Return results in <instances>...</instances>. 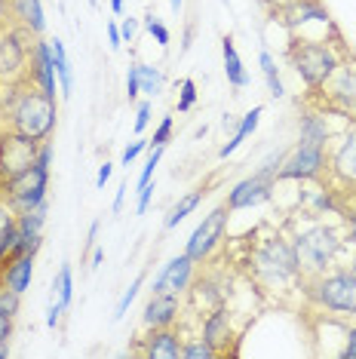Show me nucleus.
<instances>
[{
    "label": "nucleus",
    "mask_w": 356,
    "mask_h": 359,
    "mask_svg": "<svg viewBox=\"0 0 356 359\" xmlns=\"http://www.w3.org/2000/svg\"><path fill=\"white\" fill-rule=\"evenodd\" d=\"M55 117H59L55 99L40 93L31 80L13 83V93L6 95V102H4V123L10 133H19L40 144L53 135Z\"/></svg>",
    "instance_id": "f257e3e1"
},
{
    "label": "nucleus",
    "mask_w": 356,
    "mask_h": 359,
    "mask_svg": "<svg viewBox=\"0 0 356 359\" xmlns=\"http://www.w3.org/2000/svg\"><path fill=\"white\" fill-rule=\"evenodd\" d=\"M292 246L298 255L301 276L310 280V276H317V273L331 271V264H335L341 249L347 246V233H341L338 227H331L326 222H313L292 236Z\"/></svg>",
    "instance_id": "f03ea898"
},
{
    "label": "nucleus",
    "mask_w": 356,
    "mask_h": 359,
    "mask_svg": "<svg viewBox=\"0 0 356 359\" xmlns=\"http://www.w3.org/2000/svg\"><path fill=\"white\" fill-rule=\"evenodd\" d=\"M252 273L264 289H286V285L304 280L301 267H298V255H295L292 240H286L282 233L264 236V240L255 246Z\"/></svg>",
    "instance_id": "7ed1b4c3"
},
{
    "label": "nucleus",
    "mask_w": 356,
    "mask_h": 359,
    "mask_svg": "<svg viewBox=\"0 0 356 359\" xmlns=\"http://www.w3.org/2000/svg\"><path fill=\"white\" fill-rule=\"evenodd\" d=\"M289 65L295 68V74L301 77L307 89H320L338 71L341 59H338L335 46L329 40H292Z\"/></svg>",
    "instance_id": "20e7f679"
},
{
    "label": "nucleus",
    "mask_w": 356,
    "mask_h": 359,
    "mask_svg": "<svg viewBox=\"0 0 356 359\" xmlns=\"http://www.w3.org/2000/svg\"><path fill=\"white\" fill-rule=\"evenodd\" d=\"M307 295L322 310H331L338 316H356V276L350 271H326L310 276Z\"/></svg>",
    "instance_id": "39448f33"
},
{
    "label": "nucleus",
    "mask_w": 356,
    "mask_h": 359,
    "mask_svg": "<svg viewBox=\"0 0 356 359\" xmlns=\"http://www.w3.org/2000/svg\"><path fill=\"white\" fill-rule=\"evenodd\" d=\"M31 50L34 34L22 25L0 28V83H22L31 74Z\"/></svg>",
    "instance_id": "423d86ee"
},
{
    "label": "nucleus",
    "mask_w": 356,
    "mask_h": 359,
    "mask_svg": "<svg viewBox=\"0 0 356 359\" xmlns=\"http://www.w3.org/2000/svg\"><path fill=\"white\" fill-rule=\"evenodd\" d=\"M46 191H50V166L34 160L25 172H19L4 184V200L15 212H25V209L40 206L46 200Z\"/></svg>",
    "instance_id": "0eeeda50"
},
{
    "label": "nucleus",
    "mask_w": 356,
    "mask_h": 359,
    "mask_svg": "<svg viewBox=\"0 0 356 359\" xmlns=\"http://www.w3.org/2000/svg\"><path fill=\"white\" fill-rule=\"evenodd\" d=\"M313 93L322 95V108L344 120H356V62H341L338 71Z\"/></svg>",
    "instance_id": "6e6552de"
},
{
    "label": "nucleus",
    "mask_w": 356,
    "mask_h": 359,
    "mask_svg": "<svg viewBox=\"0 0 356 359\" xmlns=\"http://www.w3.org/2000/svg\"><path fill=\"white\" fill-rule=\"evenodd\" d=\"M322 172H329V151L320 148V144L298 142L282 157L277 182H317V178H322Z\"/></svg>",
    "instance_id": "1a4fd4ad"
},
{
    "label": "nucleus",
    "mask_w": 356,
    "mask_h": 359,
    "mask_svg": "<svg viewBox=\"0 0 356 359\" xmlns=\"http://www.w3.org/2000/svg\"><path fill=\"white\" fill-rule=\"evenodd\" d=\"M329 175L341 191H356V120L329 148Z\"/></svg>",
    "instance_id": "9d476101"
},
{
    "label": "nucleus",
    "mask_w": 356,
    "mask_h": 359,
    "mask_svg": "<svg viewBox=\"0 0 356 359\" xmlns=\"http://www.w3.org/2000/svg\"><path fill=\"white\" fill-rule=\"evenodd\" d=\"M37 148H40L37 142H31V138L19 133H10V129L0 133V187L19 172H25L37 157Z\"/></svg>",
    "instance_id": "9b49d317"
},
{
    "label": "nucleus",
    "mask_w": 356,
    "mask_h": 359,
    "mask_svg": "<svg viewBox=\"0 0 356 359\" xmlns=\"http://www.w3.org/2000/svg\"><path fill=\"white\" fill-rule=\"evenodd\" d=\"M224 227H228V206H215V209L203 218V222L197 224V231L191 233L188 246H184V255L193 258L197 264H203V261L215 252L218 243H221Z\"/></svg>",
    "instance_id": "f8f14e48"
},
{
    "label": "nucleus",
    "mask_w": 356,
    "mask_h": 359,
    "mask_svg": "<svg viewBox=\"0 0 356 359\" xmlns=\"http://www.w3.org/2000/svg\"><path fill=\"white\" fill-rule=\"evenodd\" d=\"M193 264H197V261L188 258V255L172 258L163 271L153 276L151 295H175V298H182L184 292L193 285Z\"/></svg>",
    "instance_id": "ddd939ff"
},
{
    "label": "nucleus",
    "mask_w": 356,
    "mask_h": 359,
    "mask_svg": "<svg viewBox=\"0 0 356 359\" xmlns=\"http://www.w3.org/2000/svg\"><path fill=\"white\" fill-rule=\"evenodd\" d=\"M273 191H277V182L271 178H261V175H252V178H242L228 191V212H242V209H255V206H264V203L273 200Z\"/></svg>",
    "instance_id": "4468645a"
},
{
    "label": "nucleus",
    "mask_w": 356,
    "mask_h": 359,
    "mask_svg": "<svg viewBox=\"0 0 356 359\" xmlns=\"http://www.w3.org/2000/svg\"><path fill=\"white\" fill-rule=\"evenodd\" d=\"M31 83H37L40 93H46L50 99H55L59 93V83H55V65H53V50H50V40H34V50H31Z\"/></svg>",
    "instance_id": "2eb2a0df"
},
{
    "label": "nucleus",
    "mask_w": 356,
    "mask_h": 359,
    "mask_svg": "<svg viewBox=\"0 0 356 359\" xmlns=\"http://www.w3.org/2000/svg\"><path fill=\"white\" fill-rule=\"evenodd\" d=\"M341 133H335L329 123V111H307L298 123V142H307V144H320V148H329L331 138H338Z\"/></svg>",
    "instance_id": "dca6fc26"
},
{
    "label": "nucleus",
    "mask_w": 356,
    "mask_h": 359,
    "mask_svg": "<svg viewBox=\"0 0 356 359\" xmlns=\"http://www.w3.org/2000/svg\"><path fill=\"white\" fill-rule=\"evenodd\" d=\"M178 313H182V304L175 295H151V301L144 304L142 323L144 329H169L178 320Z\"/></svg>",
    "instance_id": "f3484780"
},
{
    "label": "nucleus",
    "mask_w": 356,
    "mask_h": 359,
    "mask_svg": "<svg viewBox=\"0 0 356 359\" xmlns=\"http://www.w3.org/2000/svg\"><path fill=\"white\" fill-rule=\"evenodd\" d=\"M182 338L178 332L169 329H151V334L144 338V347H142V356L148 359H182Z\"/></svg>",
    "instance_id": "a211bd4d"
},
{
    "label": "nucleus",
    "mask_w": 356,
    "mask_h": 359,
    "mask_svg": "<svg viewBox=\"0 0 356 359\" xmlns=\"http://www.w3.org/2000/svg\"><path fill=\"white\" fill-rule=\"evenodd\" d=\"M203 341H209L218 353H221V347H228L231 341V310L224 304L212 307V313L203 320V334H200Z\"/></svg>",
    "instance_id": "6ab92c4d"
},
{
    "label": "nucleus",
    "mask_w": 356,
    "mask_h": 359,
    "mask_svg": "<svg viewBox=\"0 0 356 359\" xmlns=\"http://www.w3.org/2000/svg\"><path fill=\"white\" fill-rule=\"evenodd\" d=\"M34 280V255H15L4 264V285H10L13 292L25 295Z\"/></svg>",
    "instance_id": "aec40b11"
},
{
    "label": "nucleus",
    "mask_w": 356,
    "mask_h": 359,
    "mask_svg": "<svg viewBox=\"0 0 356 359\" xmlns=\"http://www.w3.org/2000/svg\"><path fill=\"white\" fill-rule=\"evenodd\" d=\"M13 19H15V25L31 31L34 37H40L46 31V15H43V4L40 0H13Z\"/></svg>",
    "instance_id": "412c9836"
},
{
    "label": "nucleus",
    "mask_w": 356,
    "mask_h": 359,
    "mask_svg": "<svg viewBox=\"0 0 356 359\" xmlns=\"http://www.w3.org/2000/svg\"><path fill=\"white\" fill-rule=\"evenodd\" d=\"M221 55H224V74H228V83L233 89L249 86V74H246V68H242V59L237 55V46H233L231 37L221 40Z\"/></svg>",
    "instance_id": "4be33fe9"
},
{
    "label": "nucleus",
    "mask_w": 356,
    "mask_h": 359,
    "mask_svg": "<svg viewBox=\"0 0 356 359\" xmlns=\"http://www.w3.org/2000/svg\"><path fill=\"white\" fill-rule=\"evenodd\" d=\"M50 50H53V65H55V77H59V93L62 99H68L71 89H74V74H71V62L68 53H64V43L59 37L50 40Z\"/></svg>",
    "instance_id": "5701e85b"
},
{
    "label": "nucleus",
    "mask_w": 356,
    "mask_h": 359,
    "mask_svg": "<svg viewBox=\"0 0 356 359\" xmlns=\"http://www.w3.org/2000/svg\"><path fill=\"white\" fill-rule=\"evenodd\" d=\"M261 111H264V108H261V104H258V108H252V111H249V114H246V117H242V120H240V126H237V129H233V138H231V142H224V144H221V151H218V157H221V160H228V157H231V154H233V151H237V148H240V144H242V142H246V138H249V135H252V133H255L258 120H261Z\"/></svg>",
    "instance_id": "b1692460"
},
{
    "label": "nucleus",
    "mask_w": 356,
    "mask_h": 359,
    "mask_svg": "<svg viewBox=\"0 0 356 359\" xmlns=\"http://www.w3.org/2000/svg\"><path fill=\"white\" fill-rule=\"evenodd\" d=\"M46 200L40 203V206L34 209H25V212H15V224H19V233H28V236H34V233H43V224H46Z\"/></svg>",
    "instance_id": "393cba45"
},
{
    "label": "nucleus",
    "mask_w": 356,
    "mask_h": 359,
    "mask_svg": "<svg viewBox=\"0 0 356 359\" xmlns=\"http://www.w3.org/2000/svg\"><path fill=\"white\" fill-rule=\"evenodd\" d=\"M135 74H139V89H142V95L153 99V95L163 93L166 77H163V71H160V68H153V65H135Z\"/></svg>",
    "instance_id": "a878e982"
},
{
    "label": "nucleus",
    "mask_w": 356,
    "mask_h": 359,
    "mask_svg": "<svg viewBox=\"0 0 356 359\" xmlns=\"http://www.w3.org/2000/svg\"><path fill=\"white\" fill-rule=\"evenodd\" d=\"M258 65H261V74L267 80V89H271V95H273V99H282V95H286V86H282V80H280L277 59H273L267 50H261V53H258Z\"/></svg>",
    "instance_id": "bb28decb"
},
{
    "label": "nucleus",
    "mask_w": 356,
    "mask_h": 359,
    "mask_svg": "<svg viewBox=\"0 0 356 359\" xmlns=\"http://www.w3.org/2000/svg\"><path fill=\"white\" fill-rule=\"evenodd\" d=\"M203 194H206L203 187H200V191L184 194V197H182V200H178L175 206H172V212H169V215H166V227H178V224H182L184 218H188L191 212L200 206V200H203Z\"/></svg>",
    "instance_id": "cd10ccee"
},
{
    "label": "nucleus",
    "mask_w": 356,
    "mask_h": 359,
    "mask_svg": "<svg viewBox=\"0 0 356 359\" xmlns=\"http://www.w3.org/2000/svg\"><path fill=\"white\" fill-rule=\"evenodd\" d=\"M53 289H55V301H59V304L68 310L71 307V298H74V271H71V264H62L59 267Z\"/></svg>",
    "instance_id": "c85d7f7f"
},
{
    "label": "nucleus",
    "mask_w": 356,
    "mask_h": 359,
    "mask_svg": "<svg viewBox=\"0 0 356 359\" xmlns=\"http://www.w3.org/2000/svg\"><path fill=\"white\" fill-rule=\"evenodd\" d=\"M215 356H218V350L203 338H193L182 347V359H215Z\"/></svg>",
    "instance_id": "c756f323"
},
{
    "label": "nucleus",
    "mask_w": 356,
    "mask_h": 359,
    "mask_svg": "<svg viewBox=\"0 0 356 359\" xmlns=\"http://www.w3.org/2000/svg\"><path fill=\"white\" fill-rule=\"evenodd\" d=\"M193 104H197V83L191 77H184L178 83V114H188Z\"/></svg>",
    "instance_id": "7c9ffc66"
},
{
    "label": "nucleus",
    "mask_w": 356,
    "mask_h": 359,
    "mask_svg": "<svg viewBox=\"0 0 356 359\" xmlns=\"http://www.w3.org/2000/svg\"><path fill=\"white\" fill-rule=\"evenodd\" d=\"M19 310H22V295L19 292H13L10 285H0V313H6V316H19Z\"/></svg>",
    "instance_id": "2f4dec72"
},
{
    "label": "nucleus",
    "mask_w": 356,
    "mask_h": 359,
    "mask_svg": "<svg viewBox=\"0 0 356 359\" xmlns=\"http://www.w3.org/2000/svg\"><path fill=\"white\" fill-rule=\"evenodd\" d=\"M142 283H144V273H139V276H135V280H132V285H129V289L123 292V298H120V301H117V310H114V320H123V316H126V310H129V304H132V301H135V295H139Z\"/></svg>",
    "instance_id": "473e14b6"
},
{
    "label": "nucleus",
    "mask_w": 356,
    "mask_h": 359,
    "mask_svg": "<svg viewBox=\"0 0 356 359\" xmlns=\"http://www.w3.org/2000/svg\"><path fill=\"white\" fill-rule=\"evenodd\" d=\"M282 157H286V154H282V151H273V154H267V157L261 160V166H258V172H255V175H261V178H271V182H277Z\"/></svg>",
    "instance_id": "72a5a7b5"
},
{
    "label": "nucleus",
    "mask_w": 356,
    "mask_h": 359,
    "mask_svg": "<svg viewBox=\"0 0 356 359\" xmlns=\"http://www.w3.org/2000/svg\"><path fill=\"white\" fill-rule=\"evenodd\" d=\"M160 160H163V148H151L148 160H144V166H142V175H139V187L151 184V178H153V172H157Z\"/></svg>",
    "instance_id": "f704fd0d"
},
{
    "label": "nucleus",
    "mask_w": 356,
    "mask_h": 359,
    "mask_svg": "<svg viewBox=\"0 0 356 359\" xmlns=\"http://www.w3.org/2000/svg\"><path fill=\"white\" fill-rule=\"evenodd\" d=\"M172 129H175V120L172 117L160 120V126L153 129V135H151V148H166L169 138H172Z\"/></svg>",
    "instance_id": "c9c22d12"
},
{
    "label": "nucleus",
    "mask_w": 356,
    "mask_h": 359,
    "mask_svg": "<svg viewBox=\"0 0 356 359\" xmlns=\"http://www.w3.org/2000/svg\"><path fill=\"white\" fill-rule=\"evenodd\" d=\"M144 28H148V34L157 40V46H163V50H166V46H169V28L163 25V22L153 19V15H148V19H144Z\"/></svg>",
    "instance_id": "e433bc0d"
},
{
    "label": "nucleus",
    "mask_w": 356,
    "mask_h": 359,
    "mask_svg": "<svg viewBox=\"0 0 356 359\" xmlns=\"http://www.w3.org/2000/svg\"><path fill=\"white\" fill-rule=\"evenodd\" d=\"M148 144H151V138H135V142L123 151V166H129V163L139 160V154H142V151H148Z\"/></svg>",
    "instance_id": "4c0bfd02"
},
{
    "label": "nucleus",
    "mask_w": 356,
    "mask_h": 359,
    "mask_svg": "<svg viewBox=\"0 0 356 359\" xmlns=\"http://www.w3.org/2000/svg\"><path fill=\"white\" fill-rule=\"evenodd\" d=\"M151 126V102L144 99V102H139V111H135V133H144V129Z\"/></svg>",
    "instance_id": "58836bf2"
},
{
    "label": "nucleus",
    "mask_w": 356,
    "mask_h": 359,
    "mask_svg": "<svg viewBox=\"0 0 356 359\" xmlns=\"http://www.w3.org/2000/svg\"><path fill=\"white\" fill-rule=\"evenodd\" d=\"M10 227H15V209L6 200H0V236H4Z\"/></svg>",
    "instance_id": "ea45409f"
},
{
    "label": "nucleus",
    "mask_w": 356,
    "mask_h": 359,
    "mask_svg": "<svg viewBox=\"0 0 356 359\" xmlns=\"http://www.w3.org/2000/svg\"><path fill=\"white\" fill-rule=\"evenodd\" d=\"M126 95H129V102H135L142 95V89H139V74H135V65H129V74H126Z\"/></svg>",
    "instance_id": "a19ab883"
},
{
    "label": "nucleus",
    "mask_w": 356,
    "mask_h": 359,
    "mask_svg": "<svg viewBox=\"0 0 356 359\" xmlns=\"http://www.w3.org/2000/svg\"><path fill=\"white\" fill-rule=\"evenodd\" d=\"M344 359H356V325L344 332V350H341Z\"/></svg>",
    "instance_id": "79ce46f5"
},
{
    "label": "nucleus",
    "mask_w": 356,
    "mask_h": 359,
    "mask_svg": "<svg viewBox=\"0 0 356 359\" xmlns=\"http://www.w3.org/2000/svg\"><path fill=\"white\" fill-rule=\"evenodd\" d=\"M151 197H153V184H144V187H139V203H135V212H139V215H144V212H148V206H151Z\"/></svg>",
    "instance_id": "37998d69"
},
{
    "label": "nucleus",
    "mask_w": 356,
    "mask_h": 359,
    "mask_svg": "<svg viewBox=\"0 0 356 359\" xmlns=\"http://www.w3.org/2000/svg\"><path fill=\"white\" fill-rule=\"evenodd\" d=\"M135 31H139V22H135V19H123V22H120V37H123V43H132Z\"/></svg>",
    "instance_id": "c03bdc74"
},
{
    "label": "nucleus",
    "mask_w": 356,
    "mask_h": 359,
    "mask_svg": "<svg viewBox=\"0 0 356 359\" xmlns=\"http://www.w3.org/2000/svg\"><path fill=\"white\" fill-rule=\"evenodd\" d=\"M10 334H13V316L0 313V344H10Z\"/></svg>",
    "instance_id": "a18cd8bd"
},
{
    "label": "nucleus",
    "mask_w": 356,
    "mask_h": 359,
    "mask_svg": "<svg viewBox=\"0 0 356 359\" xmlns=\"http://www.w3.org/2000/svg\"><path fill=\"white\" fill-rule=\"evenodd\" d=\"M108 46H111V50H120V46H123V37H120V25H114V22H111V25H108Z\"/></svg>",
    "instance_id": "49530a36"
},
{
    "label": "nucleus",
    "mask_w": 356,
    "mask_h": 359,
    "mask_svg": "<svg viewBox=\"0 0 356 359\" xmlns=\"http://www.w3.org/2000/svg\"><path fill=\"white\" fill-rule=\"evenodd\" d=\"M111 172H114V163H108V160H104L102 166H99V175H95V187H104V184H108Z\"/></svg>",
    "instance_id": "de8ad7c7"
},
{
    "label": "nucleus",
    "mask_w": 356,
    "mask_h": 359,
    "mask_svg": "<svg viewBox=\"0 0 356 359\" xmlns=\"http://www.w3.org/2000/svg\"><path fill=\"white\" fill-rule=\"evenodd\" d=\"M347 246H356V206L347 215Z\"/></svg>",
    "instance_id": "09e8293b"
},
{
    "label": "nucleus",
    "mask_w": 356,
    "mask_h": 359,
    "mask_svg": "<svg viewBox=\"0 0 356 359\" xmlns=\"http://www.w3.org/2000/svg\"><path fill=\"white\" fill-rule=\"evenodd\" d=\"M62 313H64V307L59 304V301H55V304L50 307V313H46V325H50V329H55V325H59V320H62Z\"/></svg>",
    "instance_id": "8fccbe9b"
},
{
    "label": "nucleus",
    "mask_w": 356,
    "mask_h": 359,
    "mask_svg": "<svg viewBox=\"0 0 356 359\" xmlns=\"http://www.w3.org/2000/svg\"><path fill=\"white\" fill-rule=\"evenodd\" d=\"M295 0H261V6H267V10H273V13H282V10H289Z\"/></svg>",
    "instance_id": "3c124183"
},
{
    "label": "nucleus",
    "mask_w": 356,
    "mask_h": 359,
    "mask_svg": "<svg viewBox=\"0 0 356 359\" xmlns=\"http://www.w3.org/2000/svg\"><path fill=\"white\" fill-rule=\"evenodd\" d=\"M13 19V0H0V28Z\"/></svg>",
    "instance_id": "603ef678"
},
{
    "label": "nucleus",
    "mask_w": 356,
    "mask_h": 359,
    "mask_svg": "<svg viewBox=\"0 0 356 359\" xmlns=\"http://www.w3.org/2000/svg\"><path fill=\"white\" fill-rule=\"evenodd\" d=\"M126 191H129V184H126V182H123V184H120V187H117V197H114V206H111V209H114V212H120V209H123Z\"/></svg>",
    "instance_id": "864d4df0"
},
{
    "label": "nucleus",
    "mask_w": 356,
    "mask_h": 359,
    "mask_svg": "<svg viewBox=\"0 0 356 359\" xmlns=\"http://www.w3.org/2000/svg\"><path fill=\"white\" fill-rule=\"evenodd\" d=\"M237 126H240L237 117H231V114H224V117H221V129H224V133H228V129H237Z\"/></svg>",
    "instance_id": "5fc2aeb1"
},
{
    "label": "nucleus",
    "mask_w": 356,
    "mask_h": 359,
    "mask_svg": "<svg viewBox=\"0 0 356 359\" xmlns=\"http://www.w3.org/2000/svg\"><path fill=\"white\" fill-rule=\"evenodd\" d=\"M102 261H104V249L102 246H93V264H89V267H99Z\"/></svg>",
    "instance_id": "6e6d98bb"
},
{
    "label": "nucleus",
    "mask_w": 356,
    "mask_h": 359,
    "mask_svg": "<svg viewBox=\"0 0 356 359\" xmlns=\"http://www.w3.org/2000/svg\"><path fill=\"white\" fill-rule=\"evenodd\" d=\"M191 37H193V28L184 31V43H182V53H188L191 50Z\"/></svg>",
    "instance_id": "4d7b16f0"
},
{
    "label": "nucleus",
    "mask_w": 356,
    "mask_h": 359,
    "mask_svg": "<svg viewBox=\"0 0 356 359\" xmlns=\"http://www.w3.org/2000/svg\"><path fill=\"white\" fill-rule=\"evenodd\" d=\"M123 4H126V0H111V10L120 15V13H123Z\"/></svg>",
    "instance_id": "13d9d810"
},
{
    "label": "nucleus",
    "mask_w": 356,
    "mask_h": 359,
    "mask_svg": "<svg viewBox=\"0 0 356 359\" xmlns=\"http://www.w3.org/2000/svg\"><path fill=\"white\" fill-rule=\"evenodd\" d=\"M0 359H10V344H0Z\"/></svg>",
    "instance_id": "bf43d9fd"
},
{
    "label": "nucleus",
    "mask_w": 356,
    "mask_h": 359,
    "mask_svg": "<svg viewBox=\"0 0 356 359\" xmlns=\"http://www.w3.org/2000/svg\"><path fill=\"white\" fill-rule=\"evenodd\" d=\"M169 4H172V10L178 13V10H182V4H184V0H169Z\"/></svg>",
    "instance_id": "052dcab7"
},
{
    "label": "nucleus",
    "mask_w": 356,
    "mask_h": 359,
    "mask_svg": "<svg viewBox=\"0 0 356 359\" xmlns=\"http://www.w3.org/2000/svg\"><path fill=\"white\" fill-rule=\"evenodd\" d=\"M350 273H353V276H356V255H353V258H350Z\"/></svg>",
    "instance_id": "680f3d73"
},
{
    "label": "nucleus",
    "mask_w": 356,
    "mask_h": 359,
    "mask_svg": "<svg viewBox=\"0 0 356 359\" xmlns=\"http://www.w3.org/2000/svg\"><path fill=\"white\" fill-rule=\"evenodd\" d=\"M0 285H4V261H0Z\"/></svg>",
    "instance_id": "e2e57ef3"
},
{
    "label": "nucleus",
    "mask_w": 356,
    "mask_h": 359,
    "mask_svg": "<svg viewBox=\"0 0 356 359\" xmlns=\"http://www.w3.org/2000/svg\"><path fill=\"white\" fill-rule=\"evenodd\" d=\"M93 4H95V0H93Z\"/></svg>",
    "instance_id": "0e129e2a"
}]
</instances>
